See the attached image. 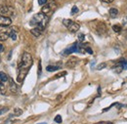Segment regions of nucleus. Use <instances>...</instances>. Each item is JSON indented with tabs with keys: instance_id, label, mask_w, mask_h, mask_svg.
Returning a JSON list of instances; mask_svg holds the SVG:
<instances>
[{
	"instance_id": "19",
	"label": "nucleus",
	"mask_w": 127,
	"mask_h": 124,
	"mask_svg": "<svg viewBox=\"0 0 127 124\" xmlns=\"http://www.w3.org/2000/svg\"><path fill=\"white\" fill-rule=\"evenodd\" d=\"M5 92H6L5 85H4V83H1V82H0V93H1V94H5Z\"/></svg>"
},
{
	"instance_id": "13",
	"label": "nucleus",
	"mask_w": 127,
	"mask_h": 124,
	"mask_svg": "<svg viewBox=\"0 0 127 124\" xmlns=\"http://www.w3.org/2000/svg\"><path fill=\"white\" fill-rule=\"evenodd\" d=\"M17 28H12V29H10L9 30V37H11L12 38V40H17Z\"/></svg>"
},
{
	"instance_id": "5",
	"label": "nucleus",
	"mask_w": 127,
	"mask_h": 124,
	"mask_svg": "<svg viewBox=\"0 0 127 124\" xmlns=\"http://www.w3.org/2000/svg\"><path fill=\"white\" fill-rule=\"evenodd\" d=\"M12 24V20L9 17L0 16V27L1 28H8Z\"/></svg>"
},
{
	"instance_id": "10",
	"label": "nucleus",
	"mask_w": 127,
	"mask_h": 124,
	"mask_svg": "<svg viewBox=\"0 0 127 124\" xmlns=\"http://www.w3.org/2000/svg\"><path fill=\"white\" fill-rule=\"evenodd\" d=\"M42 32H43V29L39 28H37V27H35V28H32V29H30V33L32 34L33 36H35V37H39V36L42 34Z\"/></svg>"
},
{
	"instance_id": "18",
	"label": "nucleus",
	"mask_w": 127,
	"mask_h": 124,
	"mask_svg": "<svg viewBox=\"0 0 127 124\" xmlns=\"http://www.w3.org/2000/svg\"><path fill=\"white\" fill-rule=\"evenodd\" d=\"M71 23H73V21L69 20V19H65V20H63V24H64V26H65L66 28H68Z\"/></svg>"
},
{
	"instance_id": "33",
	"label": "nucleus",
	"mask_w": 127,
	"mask_h": 124,
	"mask_svg": "<svg viewBox=\"0 0 127 124\" xmlns=\"http://www.w3.org/2000/svg\"><path fill=\"white\" fill-rule=\"evenodd\" d=\"M23 1H25V0H17V2H18V3H21L22 5L23 4Z\"/></svg>"
},
{
	"instance_id": "35",
	"label": "nucleus",
	"mask_w": 127,
	"mask_h": 124,
	"mask_svg": "<svg viewBox=\"0 0 127 124\" xmlns=\"http://www.w3.org/2000/svg\"><path fill=\"white\" fill-rule=\"evenodd\" d=\"M0 61H1V58H0Z\"/></svg>"
},
{
	"instance_id": "20",
	"label": "nucleus",
	"mask_w": 127,
	"mask_h": 124,
	"mask_svg": "<svg viewBox=\"0 0 127 124\" xmlns=\"http://www.w3.org/2000/svg\"><path fill=\"white\" fill-rule=\"evenodd\" d=\"M22 113H23V110H22L21 109H15V110H14V114H15V115L19 116V115H21Z\"/></svg>"
},
{
	"instance_id": "32",
	"label": "nucleus",
	"mask_w": 127,
	"mask_h": 124,
	"mask_svg": "<svg viewBox=\"0 0 127 124\" xmlns=\"http://www.w3.org/2000/svg\"><path fill=\"white\" fill-rule=\"evenodd\" d=\"M97 124H113L112 122H100V123H97Z\"/></svg>"
},
{
	"instance_id": "1",
	"label": "nucleus",
	"mask_w": 127,
	"mask_h": 124,
	"mask_svg": "<svg viewBox=\"0 0 127 124\" xmlns=\"http://www.w3.org/2000/svg\"><path fill=\"white\" fill-rule=\"evenodd\" d=\"M48 21H49V18L43 13H38V14H35L33 16V18L30 20V26H35L39 28H41L44 30V28H46L47 23H48Z\"/></svg>"
},
{
	"instance_id": "2",
	"label": "nucleus",
	"mask_w": 127,
	"mask_h": 124,
	"mask_svg": "<svg viewBox=\"0 0 127 124\" xmlns=\"http://www.w3.org/2000/svg\"><path fill=\"white\" fill-rule=\"evenodd\" d=\"M32 57L29 53H23L22 58H21V62L19 64V69H27L28 70L29 68L32 65Z\"/></svg>"
},
{
	"instance_id": "22",
	"label": "nucleus",
	"mask_w": 127,
	"mask_h": 124,
	"mask_svg": "<svg viewBox=\"0 0 127 124\" xmlns=\"http://www.w3.org/2000/svg\"><path fill=\"white\" fill-rule=\"evenodd\" d=\"M84 38H85V36H84V34H82V33H80V34H78V41L79 42H83L84 41Z\"/></svg>"
},
{
	"instance_id": "15",
	"label": "nucleus",
	"mask_w": 127,
	"mask_h": 124,
	"mask_svg": "<svg viewBox=\"0 0 127 124\" xmlns=\"http://www.w3.org/2000/svg\"><path fill=\"white\" fill-rule=\"evenodd\" d=\"M8 80H9V77H8L7 74L3 71H0V82L1 83H5Z\"/></svg>"
},
{
	"instance_id": "27",
	"label": "nucleus",
	"mask_w": 127,
	"mask_h": 124,
	"mask_svg": "<svg viewBox=\"0 0 127 124\" xmlns=\"http://www.w3.org/2000/svg\"><path fill=\"white\" fill-rule=\"evenodd\" d=\"M7 111H8V107H5V109L0 110V115L3 114V113H5V112H7Z\"/></svg>"
},
{
	"instance_id": "12",
	"label": "nucleus",
	"mask_w": 127,
	"mask_h": 124,
	"mask_svg": "<svg viewBox=\"0 0 127 124\" xmlns=\"http://www.w3.org/2000/svg\"><path fill=\"white\" fill-rule=\"evenodd\" d=\"M9 38V31L6 30H0V41H6Z\"/></svg>"
},
{
	"instance_id": "31",
	"label": "nucleus",
	"mask_w": 127,
	"mask_h": 124,
	"mask_svg": "<svg viewBox=\"0 0 127 124\" xmlns=\"http://www.w3.org/2000/svg\"><path fill=\"white\" fill-rule=\"evenodd\" d=\"M103 2H105V3H112L113 0H102Z\"/></svg>"
},
{
	"instance_id": "9",
	"label": "nucleus",
	"mask_w": 127,
	"mask_h": 124,
	"mask_svg": "<svg viewBox=\"0 0 127 124\" xmlns=\"http://www.w3.org/2000/svg\"><path fill=\"white\" fill-rule=\"evenodd\" d=\"M67 28H68L70 32H73V33H74V32L78 31V29L80 28V26H79V24H78L77 23H74V22L73 21V23H71Z\"/></svg>"
},
{
	"instance_id": "21",
	"label": "nucleus",
	"mask_w": 127,
	"mask_h": 124,
	"mask_svg": "<svg viewBox=\"0 0 127 124\" xmlns=\"http://www.w3.org/2000/svg\"><path fill=\"white\" fill-rule=\"evenodd\" d=\"M54 120H55V122L56 123H62V116L61 115H56V117L54 118Z\"/></svg>"
},
{
	"instance_id": "14",
	"label": "nucleus",
	"mask_w": 127,
	"mask_h": 124,
	"mask_svg": "<svg viewBox=\"0 0 127 124\" xmlns=\"http://www.w3.org/2000/svg\"><path fill=\"white\" fill-rule=\"evenodd\" d=\"M8 81H9V83H10V89H11L12 92H17L18 91V86H17V84L15 83V81L13 79H9Z\"/></svg>"
},
{
	"instance_id": "7",
	"label": "nucleus",
	"mask_w": 127,
	"mask_h": 124,
	"mask_svg": "<svg viewBox=\"0 0 127 124\" xmlns=\"http://www.w3.org/2000/svg\"><path fill=\"white\" fill-rule=\"evenodd\" d=\"M27 72L28 71L27 69H19V73H18V76H17V82L18 83H22V82L23 81V79L26 78Z\"/></svg>"
},
{
	"instance_id": "30",
	"label": "nucleus",
	"mask_w": 127,
	"mask_h": 124,
	"mask_svg": "<svg viewBox=\"0 0 127 124\" xmlns=\"http://www.w3.org/2000/svg\"><path fill=\"white\" fill-rule=\"evenodd\" d=\"M3 51H4V46L0 43V53H2Z\"/></svg>"
},
{
	"instance_id": "28",
	"label": "nucleus",
	"mask_w": 127,
	"mask_h": 124,
	"mask_svg": "<svg viewBox=\"0 0 127 124\" xmlns=\"http://www.w3.org/2000/svg\"><path fill=\"white\" fill-rule=\"evenodd\" d=\"M41 74V64L39 63V64H38V75H40Z\"/></svg>"
},
{
	"instance_id": "26",
	"label": "nucleus",
	"mask_w": 127,
	"mask_h": 124,
	"mask_svg": "<svg viewBox=\"0 0 127 124\" xmlns=\"http://www.w3.org/2000/svg\"><path fill=\"white\" fill-rule=\"evenodd\" d=\"M106 68V64L105 63H103V64H99L98 67H97V69H105Z\"/></svg>"
},
{
	"instance_id": "4",
	"label": "nucleus",
	"mask_w": 127,
	"mask_h": 124,
	"mask_svg": "<svg viewBox=\"0 0 127 124\" xmlns=\"http://www.w3.org/2000/svg\"><path fill=\"white\" fill-rule=\"evenodd\" d=\"M15 10L12 7L9 6H1L0 7V16H5V17H12V16H15Z\"/></svg>"
},
{
	"instance_id": "29",
	"label": "nucleus",
	"mask_w": 127,
	"mask_h": 124,
	"mask_svg": "<svg viewBox=\"0 0 127 124\" xmlns=\"http://www.w3.org/2000/svg\"><path fill=\"white\" fill-rule=\"evenodd\" d=\"M67 74V72H63V73H59V74H57L56 75V78H58V77H61V76H64V75H66Z\"/></svg>"
},
{
	"instance_id": "25",
	"label": "nucleus",
	"mask_w": 127,
	"mask_h": 124,
	"mask_svg": "<svg viewBox=\"0 0 127 124\" xmlns=\"http://www.w3.org/2000/svg\"><path fill=\"white\" fill-rule=\"evenodd\" d=\"M84 50H85V52H87L88 54H93V51H92V49L90 47H84Z\"/></svg>"
},
{
	"instance_id": "11",
	"label": "nucleus",
	"mask_w": 127,
	"mask_h": 124,
	"mask_svg": "<svg viewBox=\"0 0 127 124\" xmlns=\"http://www.w3.org/2000/svg\"><path fill=\"white\" fill-rule=\"evenodd\" d=\"M62 68V64H50L48 67H46V70L47 71H56L58 69H60Z\"/></svg>"
},
{
	"instance_id": "34",
	"label": "nucleus",
	"mask_w": 127,
	"mask_h": 124,
	"mask_svg": "<svg viewBox=\"0 0 127 124\" xmlns=\"http://www.w3.org/2000/svg\"><path fill=\"white\" fill-rule=\"evenodd\" d=\"M38 124H47L46 122H42V123H38Z\"/></svg>"
},
{
	"instance_id": "3",
	"label": "nucleus",
	"mask_w": 127,
	"mask_h": 124,
	"mask_svg": "<svg viewBox=\"0 0 127 124\" xmlns=\"http://www.w3.org/2000/svg\"><path fill=\"white\" fill-rule=\"evenodd\" d=\"M73 53H85L84 46L80 44V42H75L70 47L67 48L65 51L63 52V55H70Z\"/></svg>"
},
{
	"instance_id": "6",
	"label": "nucleus",
	"mask_w": 127,
	"mask_h": 124,
	"mask_svg": "<svg viewBox=\"0 0 127 124\" xmlns=\"http://www.w3.org/2000/svg\"><path fill=\"white\" fill-rule=\"evenodd\" d=\"M54 8H56V4H55L54 2H51V3H47L45 5H43L42 9H41V13L47 15L52 12V10L54 9Z\"/></svg>"
},
{
	"instance_id": "16",
	"label": "nucleus",
	"mask_w": 127,
	"mask_h": 124,
	"mask_svg": "<svg viewBox=\"0 0 127 124\" xmlns=\"http://www.w3.org/2000/svg\"><path fill=\"white\" fill-rule=\"evenodd\" d=\"M109 13V16L112 18H116V16L118 15V10L115 9V8H110Z\"/></svg>"
},
{
	"instance_id": "17",
	"label": "nucleus",
	"mask_w": 127,
	"mask_h": 124,
	"mask_svg": "<svg viewBox=\"0 0 127 124\" xmlns=\"http://www.w3.org/2000/svg\"><path fill=\"white\" fill-rule=\"evenodd\" d=\"M121 27L119 26V24H114V26H113V30L114 32H117V33H119V32H121Z\"/></svg>"
},
{
	"instance_id": "23",
	"label": "nucleus",
	"mask_w": 127,
	"mask_h": 124,
	"mask_svg": "<svg viewBox=\"0 0 127 124\" xmlns=\"http://www.w3.org/2000/svg\"><path fill=\"white\" fill-rule=\"evenodd\" d=\"M47 3H48V0H38V4L41 5V6H43Z\"/></svg>"
},
{
	"instance_id": "8",
	"label": "nucleus",
	"mask_w": 127,
	"mask_h": 124,
	"mask_svg": "<svg viewBox=\"0 0 127 124\" xmlns=\"http://www.w3.org/2000/svg\"><path fill=\"white\" fill-rule=\"evenodd\" d=\"M77 63H78V59L77 58H75V57H71L70 59L67 62V67L68 68H69V69H73L75 65L77 64Z\"/></svg>"
},
{
	"instance_id": "24",
	"label": "nucleus",
	"mask_w": 127,
	"mask_h": 124,
	"mask_svg": "<svg viewBox=\"0 0 127 124\" xmlns=\"http://www.w3.org/2000/svg\"><path fill=\"white\" fill-rule=\"evenodd\" d=\"M78 12V8L76 6H73V9H71V15H73V14H76Z\"/></svg>"
}]
</instances>
